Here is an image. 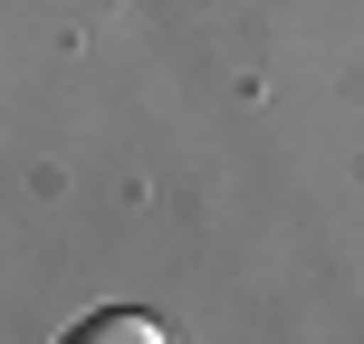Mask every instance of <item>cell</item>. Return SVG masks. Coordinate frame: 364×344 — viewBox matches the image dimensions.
Segmentation results:
<instances>
[{
    "label": "cell",
    "instance_id": "1",
    "mask_svg": "<svg viewBox=\"0 0 364 344\" xmlns=\"http://www.w3.org/2000/svg\"><path fill=\"white\" fill-rule=\"evenodd\" d=\"M68 344H164V326H154L144 306H106V316H87V326H68Z\"/></svg>",
    "mask_w": 364,
    "mask_h": 344
}]
</instances>
